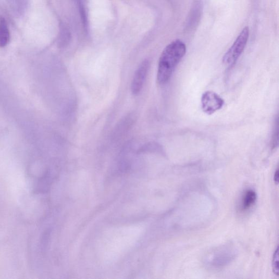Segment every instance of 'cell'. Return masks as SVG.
<instances>
[{
  "label": "cell",
  "mask_w": 279,
  "mask_h": 279,
  "mask_svg": "<svg viewBox=\"0 0 279 279\" xmlns=\"http://www.w3.org/2000/svg\"><path fill=\"white\" fill-rule=\"evenodd\" d=\"M273 270L274 274L278 275V248L276 249V251L274 252L273 263H272Z\"/></svg>",
  "instance_id": "8"
},
{
  "label": "cell",
  "mask_w": 279,
  "mask_h": 279,
  "mask_svg": "<svg viewBox=\"0 0 279 279\" xmlns=\"http://www.w3.org/2000/svg\"><path fill=\"white\" fill-rule=\"evenodd\" d=\"M234 257L232 247H224L217 249L207 257L206 263L208 267L219 269L228 265Z\"/></svg>",
  "instance_id": "3"
},
{
  "label": "cell",
  "mask_w": 279,
  "mask_h": 279,
  "mask_svg": "<svg viewBox=\"0 0 279 279\" xmlns=\"http://www.w3.org/2000/svg\"><path fill=\"white\" fill-rule=\"evenodd\" d=\"M184 42L177 39L166 47L160 58L157 82L160 85L167 84L170 80L174 69L186 53Z\"/></svg>",
  "instance_id": "1"
},
{
  "label": "cell",
  "mask_w": 279,
  "mask_h": 279,
  "mask_svg": "<svg viewBox=\"0 0 279 279\" xmlns=\"http://www.w3.org/2000/svg\"><path fill=\"white\" fill-rule=\"evenodd\" d=\"M257 200L256 192L253 190H247L244 193L242 200L241 208L243 211L248 210L255 204Z\"/></svg>",
  "instance_id": "7"
},
{
  "label": "cell",
  "mask_w": 279,
  "mask_h": 279,
  "mask_svg": "<svg viewBox=\"0 0 279 279\" xmlns=\"http://www.w3.org/2000/svg\"><path fill=\"white\" fill-rule=\"evenodd\" d=\"M278 169L276 170V172L274 174V182L276 183V185L278 183Z\"/></svg>",
  "instance_id": "10"
},
{
  "label": "cell",
  "mask_w": 279,
  "mask_h": 279,
  "mask_svg": "<svg viewBox=\"0 0 279 279\" xmlns=\"http://www.w3.org/2000/svg\"><path fill=\"white\" fill-rule=\"evenodd\" d=\"M249 37V29L244 28L232 46L226 52L223 57V63L227 66H233L242 54L245 49Z\"/></svg>",
  "instance_id": "2"
},
{
  "label": "cell",
  "mask_w": 279,
  "mask_h": 279,
  "mask_svg": "<svg viewBox=\"0 0 279 279\" xmlns=\"http://www.w3.org/2000/svg\"><path fill=\"white\" fill-rule=\"evenodd\" d=\"M224 101L214 92L206 91L202 95V107L203 111L208 115L213 114L224 106Z\"/></svg>",
  "instance_id": "4"
},
{
  "label": "cell",
  "mask_w": 279,
  "mask_h": 279,
  "mask_svg": "<svg viewBox=\"0 0 279 279\" xmlns=\"http://www.w3.org/2000/svg\"><path fill=\"white\" fill-rule=\"evenodd\" d=\"M278 119H276V124L274 129V132L272 139V147L274 149L278 146Z\"/></svg>",
  "instance_id": "9"
},
{
  "label": "cell",
  "mask_w": 279,
  "mask_h": 279,
  "mask_svg": "<svg viewBox=\"0 0 279 279\" xmlns=\"http://www.w3.org/2000/svg\"><path fill=\"white\" fill-rule=\"evenodd\" d=\"M149 66V62L145 60L137 69L133 77L132 87H131L133 94L136 95L142 91Z\"/></svg>",
  "instance_id": "5"
},
{
  "label": "cell",
  "mask_w": 279,
  "mask_h": 279,
  "mask_svg": "<svg viewBox=\"0 0 279 279\" xmlns=\"http://www.w3.org/2000/svg\"><path fill=\"white\" fill-rule=\"evenodd\" d=\"M10 40V32L7 22L3 16H0V48L8 45Z\"/></svg>",
  "instance_id": "6"
}]
</instances>
